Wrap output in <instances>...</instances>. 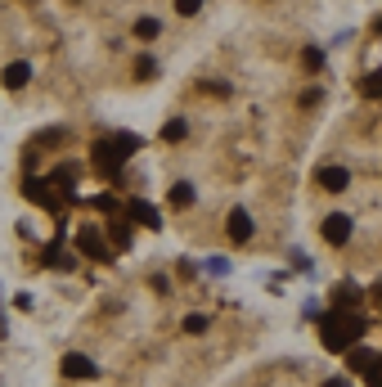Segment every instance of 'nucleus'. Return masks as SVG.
<instances>
[{"mask_svg": "<svg viewBox=\"0 0 382 387\" xmlns=\"http://www.w3.org/2000/svg\"><path fill=\"white\" fill-rule=\"evenodd\" d=\"M360 334H365V320L347 315V311H329V315H324V329H319V338H324L329 352H347V347H356Z\"/></svg>", "mask_w": 382, "mask_h": 387, "instance_id": "f257e3e1", "label": "nucleus"}, {"mask_svg": "<svg viewBox=\"0 0 382 387\" xmlns=\"http://www.w3.org/2000/svg\"><path fill=\"white\" fill-rule=\"evenodd\" d=\"M167 203H171V207H189V203H194V185H171Z\"/></svg>", "mask_w": 382, "mask_h": 387, "instance_id": "9b49d317", "label": "nucleus"}, {"mask_svg": "<svg viewBox=\"0 0 382 387\" xmlns=\"http://www.w3.org/2000/svg\"><path fill=\"white\" fill-rule=\"evenodd\" d=\"M252 230H256L252 216H247L243 207H234V212H229V239H234V243H247V239H252Z\"/></svg>", "mask_w": 382, "mask_h": 387, "instance_id": "0eeeda50", "label": "nucleus"}, {"mask_svg": "<svg viewBox=\"0 0 382 387\" xmlns=\"http://www.w3.org/2000/svg\"><path fill=\"white\" fill-rule=\"evenodd\" d=\"M76 248L85 252V257H94V261H113V252H108V243H103V234L94 230V225H85L81 234H76Z\"/></svg>", "mask_w": 382, "mask_h": 387, "instance_id": "20e7f679", "label": "nucleus"}, {"mask_svg": "<svg viewBox=\"0 0 382 387\" xmlns=\"http://www.w3.org/2000/svg\"><path fill=\"white\" fill-rule=\"evenodd\" d=\"M378 32H382V18H378Z\"/></svg>", "mask_w": 382, "mask_h": 387, "instance_id": "b1692460", "label": "nucleus"}, {"mask_svg": "<svg viewBox=\"0 0 382 387\" xmlns=\"http://www.w3.org/2000/svg\"><path fill=\"white\" fill-rule=\"evenodd\" d=\"M131 221H135V225H144V230H158V212H153V207L149 203H131Z\"/></svg>", "mask_w": 382, "mask_h": 387, "instance_id": "9d476101", "label": "nucleus"}, {"mask_svg": "<svg viewBox=\"0 0 382 387\" xmlns=\"http://www.w3.org/2000/svg\"><path fill=\"white\" fill-rule=\"evenodd\" d=\"M324 387H347V379H329V383H324Z\"/></svg>", "mask_w": 382, "mask_h": 387, "instance_id": "5701e85b", "label": "nucleus"}, {"mask_svg": "<svg viewBox=\"0 0 382 387\" xmlns=\"http://www.w3.org/2000/svg\"><path fill=\"white\" fill-rule=\"evenodd\" d=\"M324 95H319V90H306V95H301V108H315V104H319Z\"/></svg>", "mask_w": 382, "mask_h": 387, "instance_id": "4be33fe9", "label": "nucleus"}, {"mask_svg": "<svg viewBox=\"0 0 382 387\" xmlns=\"http://www.w3.org/2000/svg\"><path fill=\"white\" fill-rule=\"evenodd\" d=\"M360 95H365V99H382V72H369V77L360 81Z\"/></svg>", "mask_w": 382, "mask_h": 387, "instance_id": "f8f14e48", "label": "nucleus"}, {"mask_svg": "<svg viewBox=\"0 0 382 387\" xmlns=\"http://www.w3.org/2000/svg\"><path fill=\"white\" fill-rule=\"evenodd\" d=\"M203 270L221 279V275H229V261H225V257H207V261H203Z\"/></svg>", "mask_w": 382, "mask_h": 387, "instance_id": "2eb2a0df", "label": "nucleus"}, {"mask_svg": "<svg viewBox=\"0 0 382 387\" xmlns=\"http://www.w3.org/2000/svg\"><path fill=\"white\" fill-rule=\"evenodd\" d=\"M113 243H117V248H126V243H131V230H126V225H113Z\"/></svg>", "mask_w": 382, "mask_h": 387, "instance_id": "6ab92c4d", "label": "nucleus"}, {"mask_svg": "<svg viewBox=\"0 0 382 387\" xmlns=\"http://www.w3.org/2000/svg\"><path fill=\"white\" fill-rule=\"evenodd\" d=\"M319 230H324V239H329L333 248H342V243L356 234V221H351V216H342V212H333V216H324Z\"/></svg>", "mask_w": 382, "mask_h": 387, "instance_id": "7ed1b4c3", "label": "nucleus"}, {"mask_svg": "<svg viewBox=\"0 0 382 387\" xmlns=\"http://www.w3.org/2000/svg\"><path fill=\"white\" fill-rule=\"evenodd\" d=\"M63 374H68V379H99V365L90 361V356H81V352H68L63 356Z\"/></svg>", "mask_w": 382, "mask_h": 387, "instance_id": "39448f33", "label": "nucleus"}, {"mask_svg": "<svg viewBox=\"0 0 382 387\" xmlns=\"http://www.w3.org/2000/svg\"><path fill=\"white\" fill-rule=\"evenodd\" d=\"M185 131H189V122L176 117V122H167V126H162V140H167V145H176V140H185Z\"/></svg>", "mask_w": 382, "mask_h": 387, "instance_id": "ddd939ff", "label": "nucleus"}, {"mask_svg": "<svg viewBox=\"0 0 382 387\" xmlns=\"http://www.w3.org/2000/svg\"><path fill=\"white\" fill-rule=\"evenodd\" d=\"M135 149H140V140H135V135L99 140V145H94V167H99L103 176H113V181H117V176H122V163H126V158L135 154Z\"/></svg>", "mask_w": 382, "mask_h": 387, "instance_id": "f03ea898", "label": "nucleus"}, {"mask_svg": "<svg viewBox=\"0 0 382 387\" xmlns=\"http://www.w3.org/2000/svg\"><path fill=\"white\" fill-rule=\"evenodd\" d=\"M0 81H5L9 90H23L27 81H32V63H9V68H5V77H0Z\"/></svg>", "mask_w": 382, "mask_h": 387, "instance_id": "6e6552de", "label": "nucleus"}, {"mask_svg": "<svg viewBox=\"0 0 382 387\" xmlns=\"http://www.w3.org/2000/svg\"><path fill=\"white\" fill-rule=\"evenodd\" d=\"M306 68H324V54L319 50H306Z\"/></svg>", "mask_w": 382, "mask_h": 387, "instance_id": "412c9836", "label": "nucleus"}, {"mask_svg": "<svg viewBox=\"0 0 382 387\" xmlns=\"http://www.w3.org/2000/svg\"><path fill=\"white\" fill-rule=\"evenodd\" d=\"M369 387H382V356H374V365H369Z\"/></svg>", "mask_w": 382, "mask_h": 387, "instance_id": "a211bd4d", "label": "nucleus"}, {"mask_svg": "<svg viewBox=\"0 0 382 387\" xmlns=\"http://www.w3.org/2000/svg\"><path fill=\"white\" fill-rule=\"evenodd\" d=\"M198 9H203V0H176V14H185V18H194Z\"/></svg>", "mask_w": 382, "mask_h": 387, "instance_id": "f3484780", "label": "nucleus"}, {"mask_svg": "<svg viewBox=\"0 0 382 387\" xmlns=\"http://www.w3.org/2000/svg\"><path fill=\"white\" fill-rule=\"evenodd\" d=\"M45 185H50V181H27V185H23V194H27V198H36L41 207H59V198L45 190Z\"/></svg>", "mask_w": 382, "mask_h": 387, "instance_id": "1a4fd4ad", "label": "nucleus"}, {"mask_svg": "<svg viewBox=\"0 0 382 387\" xmlns=\"http://www.w3.org/2000/svg\"><path fill=\"white\" fill-rule=\"evenodd\" d=\"M158 32H162V23H158V18H140V23H135V36H140V41H153Z\"/></svg>", "mask_w": 382, "mask_h": 387, "instance_id": "4468645a", "label": "nucleus"}, {"mask_svg": "<svg viewBox=\"0 0 382 387\" xmlns=\"http://www.w3.org/2000/svg\"><path fill=\"white\" fill-rule=\"evenodd\" d=\"M153 72H158V63H153V59H140L135 63V77H153Z\"/></svg>", "mask_w": 382, "mask_h": 387, "instance_id": "aec40b11", "label": "nucleus"}, {"mask_svg": "<svg viewBox=\"0 0 382 387\" xmlns=\"http://www.w3.org/2000/svg\"><path fill=\"white\" fill-rule=\"evenodd\" d=\"M185 334H207V315H185Z\"/></svg>", "mask_w": 382, "mask_h": 387, "instance_id": "dca6fc26", "label": "nucleus"}, {"mask_svg": "<svg viewBox=\"0 0 382 387\" xmlns=\"http://www.w3.org/2000/svg\"><path fill=\"white\" fill-rule=\"evenodd\" d=\"M315 185L329 190V194H342L351 185V172H347V167H319V172H315Z\"/></svg>", "mask_w": 382, "mask_h": 387, "instance_id": "423d86ee", "label": "nucleus"}]
</instances>
